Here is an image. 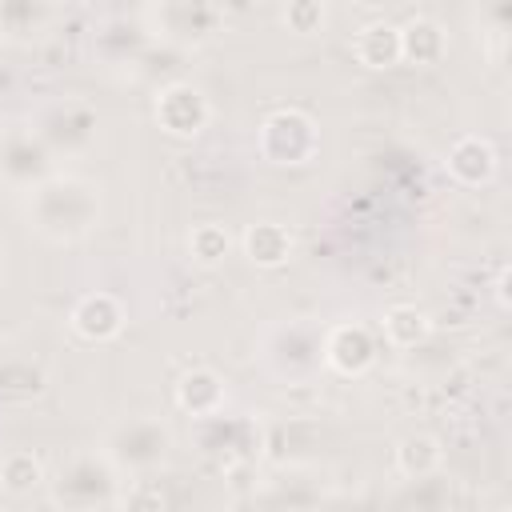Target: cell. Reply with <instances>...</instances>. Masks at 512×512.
Segmentation results:
<instances>
[{
  "label": "cell",
  "instance_id": "7",
  "mask_svg": "<svg viewBox=\"0 0 512 512\" xmlns=\"http://www.w3.org/2000/svg\"><path fill=\"white\" fill-rule=\"evenodd\" d=\"M444 168H448V176H452L456 184L480 188V184H488V180L496 176V148H492L488 136H476V132L456 136V140L448 144Z\"/></svg>",
  "mask_w": 512,
  "mask_h": 512
},
{
  "label": "cell",
  "instance_id": "15",
  "mask_svg": "<svg viewBox=\"0 0 512 512\" xmlns=\"http://www.w3.org/2000/svg\"><path fill=\"white\" fill-rule=\"evenodd\" d=\"M428 332H432V320L416 304H392L384 312V340L392 348H416L428 340Z\"/></svg>",
  "mask_w": 512,
  "mask_h": 512
},
{
  "label": "cell",
  "instance_id": "3",
  "mask_svg": "<svg viewBox=\"0 0 512 512\" xmlns=\"http://www.w3.org/2000/svg\"><path fill=\"white\" fill-rule=\"evenodd\" d=\"M320 148L316 120L300 108H276L260 124V156L272 164H304Z\"/></svg>",
  "mask_w": 512,
  "mask_h": 512
},
{
  "label": "cell",
  "instance_id": "8",
  "mask_svg": "<svg viewBox=\"0 0 512 512\" xmlns=\"http://www.w3.org/2000/svg\"><path fill=\"white\" fill-rule=\"evenodd\" d=\"M0 172L16 184H40L48 172V144L36 132H8L0 144Z\"/></svg>",
  "mask_w": 512,
  "mask_h": 512
},
{
  "label": "cell",
  "instance_id": "12",
  "mask_svg": "<svg viewBox=\"0 0 512 512\" xmlns=\"http://www.w3.org/2000/svg\"><path fill=\"white\" fill-rule=\"evenodd\" d=\"M352 52L364 68H392V64H400V28L388 20H372L356 32Z\"/></svg>",
  "mask_w": 512,
  "mask_h": 512
},
{
  "label": "cell",
  "instance_id": "21",
  "mask_svg": "<svg viewBox=\"0 0 512 512\" xmlns=\"http://www.w3.org/2000/svg\"><path fill=\"white\" fill-rule=\"evenodd\" d=\"M4 512H20V508H4Z\"/></svg>",
  "mask_w": 512,
  "mask_h": 512
},
{
  "label": "cell",
  "instance_id": "4",
  "mask_svg": "<svg viewBox=\"0 0 512 512\" xmlns=\"http://www.w3.org/2000/svg\"><path fill=\"white\" fill-rule=\"evenodd\" d=\"M116 492V468L108 456H76L64 472H60V484H56V500L64 508H76V512H88L96 504H104L108 496Z\"/></svg>",
  "mask_w": 512,
  "mask_h": 512
},
{
  "label": "cell",
  "instance_id": "17",
  "mask_svg": "<svg viewBox=\"0 0 512 512\" xmlns=\"http://www.w3.org/2000/svg\"><path fill=\"white\" fill-rule=\"evenodd\" d=\"M228 248H232V240H228V232H224L220 224H196V228L188 232V252H192V260L204 264V268L220 264V260L228 256Z\"/></svg>",
  "mask_w": 512,
  "mask_h": 512
},
{
  "label": "cell",
  "instance_id": "10",
  "mask_svg": "<svg viewBox=\"0 0 512 512\" xmlns=\"http://www.w3.org/2000/svg\"><path fill=\"white\" fill-rule=\"evenodd\" d=\"M124 328V308L112 292H88L72 308V332L84 340H112Z\"/></svg>",
  "mask_w": 512,
  "mask_h": 512
},
{
  "label": "cell",
  "instance_id": "13",
  "mask_svg": "<svg viewBox=\"0 0 512 512\" xmlns=\"http://www.w3.org/2000/svg\"><path fill=\"white\" fill-rule=\"evenodd\" d=\"M244 256L256 268H280L292 256V232L276 220H260L244 232Z\"/></svg>",
  "mask_w": 512,
  "mask_h": 512
},
{
  "label": "cell",
  "instance_id": "6",
  "mask_svg": "<svg viewBox=\"0 0 512 512\" xmlns=\"http://www.w3.org/2000/svg\"><path fill=\"white\" fill-rule=\"evenodd\" d=\"M320 352L340 376H364L376 360V340L364 324H336V328H328Z\"/></svg>",
  "mask_w": 512,
  "mask_h": 512
},
{
  "label": "cell",
  "instance_id": "9",
  "mask_svg": "<svg viewBox=\"0 0 512 512\" xmlns=\"http://www.w3.org/2000/svg\"><path fill=\"white\" fill-rule=\"evenodd\" d=\"M224 400H228L224 380H220L212 368H192V372H184L180 384H176V408L188 412V416H196V420L220 416Z\"/></svg>",
  "mask_w": 512,
  "mask_h": 512
},
{
  "label": "cell",
  "instance_id": "11",
  "mask_svg": "<svg viewBox=\"0 0 512 512\" xmlns=\"http://www.w3.org/2000/svg\"><path fill=\"white\" fill-rule=\"evenodd\" d=\"M448 52V32L440 20L432 16H412L408 24H400V60H412L420 68L440 64Z\"/></svg>",
  "mask_w": 512,
  "mask_h": 512
},
{
  "label": "cell",
  "instance_id": "5",
  "mask_svg": "<svg viewBox=\"0 0 512 512\" xmlns=\"http://www.w3.org/2000/svg\"><path fill=\"white\" fill-rule=\"evenodd\" d=\"M156 120H160V128L168 132V136H196V132H204V124H208V100H204V92L200 88H192V84H168V88H160V96H156Z\"/></svg>",
  "mask_w": 512,
  "mask_h": 512
},
{
  "label": "cell",
  "instance_id": "14",
  "mask_svg": "<svg viewBox=\"0 0 512 512\" xmlns=\"http://www.w3.org/2000/svg\"><path fill=\"white\" fill-rule=\"evenodd\" d=\"M440 464H444V448H440V440L428 436V432H412V436H404V440L396 444V468H400L404 476H412V480L432 476Z\"/></svg>",
  "mask_w": 512,
  "mask_h": 512
},
{
  "label": "cell",
  "instance_id": "20",
  "mask_svg": "<svg viewBox=\"0 0 512 512\" xmlns=\"http://www.w3.org/2000/svg\"><path fill=\"white\" fill-rule=\"evenodd\" d=\"M496 300H500V308L508 304V268H500V276H496Z\"/></svg>",
  "mask_w": 512,
  "mask_h": 512
},
{
  "label": "cell",
  "instance_id": "18",
  "mask_svg": "<svg viewBox=\"0 0 512 512\" xmlns=\"http://www.w3.org/2000/svg\"><path fill=\"white\" fill-rule=\"evenodd\" d=\"M280 20L292 28V32H320L324 28V20H328V8L324 4H316V0H296V4H288L284 12H280Z\"/></svg>",
  "mask_w": 512,
  "mask_h": 512
},
{
  "label": "cell",
  "instance_id": "1",
  "mask_svg": "<svg viewBox=\"0 0 512 512\" xmlns=\"http://www.w3.org/2000/svg\"><path fill=\"white\" fill-rule=\"evenodd\" d=\"M32 228L48 240H76L84 236L100 216V196L88 180L76 176H48L32 188L28 204Z\"/></svg>",
  "mask_w": 512,
  "mask_h": 512
},
{
  "label": "cell",
  "instance_id": "19",
  "mask_svg": "<svg viewBox=\"0 0 512 512\" xmlns=\"http://www.w3.org/2000/svg\"><path fill=\"white\" fill-rule=\"evenodd\" d=\"M120 512H164V492L152 480H132L120 496Z\"/></svg>",
  "mask_w": 512,
  "mask_h": 512
},
{
  "label": "cell",
  "instance_id": "2",
  "mask_svg": "<svg viewBox=\"0 0 512 512\" xmlns=\"http://www.w3.org/2000/svg\"><path fill=\"white\" fill-rule=\"evenodd\" d=\"M172 448V436L160 420H148V416H136V420H124L112 428L108 436V460L112 468H124V472H152L164 464Z\"/></svg>",
  "mask_w": 512,
  "mask_h": 512
},
{
  "label": "cell",
  "instance_id": "16",
  "mask_svg": "<svg viewBox=\"0 0 512 512\" xmlns=\"http://www.w3.org/2000/svg\"><path fill=\"white\" fill-rule=\"evenodd\" d=\"M40 480H44V464H40V456H32L28 448H12V452L0 460V488H4L8 496H28V492L40 488Z\"/></svg>",
  "mask_w": 512,
  "mask_h": 512
}]
</instances>
